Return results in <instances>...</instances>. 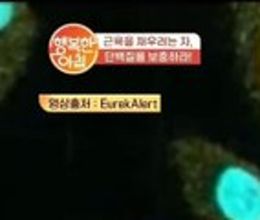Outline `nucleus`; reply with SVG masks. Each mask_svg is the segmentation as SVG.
<instances>
[{
  "label": "nucleus",
  "instance_id": "f257e3e1",
  "mask_svg": "<svg viewBox=\"0 0 260 220\" xmlns=\"http://www.w3.org/2000/svg\"><path fill=\"white\" fill-rule=\"evenodd\" d=\"M169 164L198 220H260V167L198 134L169 143Z\"/></svg>",
  "mask_w": 260,
  "mask_h": 220
},
{
  "label": "nucleus",
  "instance_id": "f03ea898",
  "mask_svg": "<svg viewBox=\"0 0 260 220\" xmlns=\"http://www.w3.org/2000/svg\"><path fill=\"white\" fill-rule=\"evenodd\" d=\"M39 37V20L26 2L0 6V96L8 98L28 72L29 57Z\"/></svg>",
  "mask_w": 260,
  "mask_h": 220
},
{
  "label": "nucleus",
  "instance_id": "7ed1b4c3",
  "mask_svg": "<svg viewBox=\"0 0 260 220\" xmlns=\"http://www.w3.org/2000/svg\"><path fill=\"white\" fill-rule=\"evenodd\" d=\"M231 42L240 83L260 117V0L231 2Z\"/></svg>",
  "mask_w": 260,
  "mask_h": 220
}]
</instances>
